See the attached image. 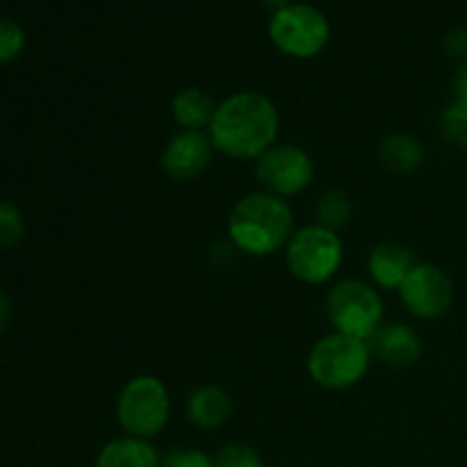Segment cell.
<instances>
[{
  "instance_id": "cell-18",
  "label": "cell",
  "mask_w": 467,
  "mask_h": 467,
  "mask_svg": "<svg viewBox=\"0 0 467 467\" xmlns=\"http://www.w3.org/2000/svg\"><path fill=\"white\" fill-rule=\"evenodd\" d=\"M441 132L451 146L467 150V103L451 100L441 114Z\"/></svg>"
},
{
  "instance_id": "cell-12",
  "label": "cell",
  "mask_w": 467,
  "mask_h": 467,
  "mask_svg": "<svg viewBox=\"0 0 467 467\" xmlns=\"http://www.w3.org/2000/svg\"><path fill=\"white\" fill-rule=\"evenodd\" d=\"M418 265L413 249L401 242H379L369 249L365 269H368L369 283L381 292H397L410 269Z\"/></svg>"
},
{
  "instance_id": "cell-13",
  "label": "cell",
  "mask_w": 467,
  "mask_h": 467,
  "mask_svg": "<svg viewBox=\"0 0 467 467\" xmlns=\"http://www.w3.org/2000/svg\"><path fill=\"white\" fill-rule=\"evenodd\" d=\"M233 413H235V401L231 392L217 383H201L185 400L187 422L201 431H219L231 422Z\"/></svg>"
},
{
  "instance_id": "cell-15",
  "label": "cell",
  "mask_w": 467,
  "mask_h": 467,
  "mask_svg": "<svg viewBox=\"0 0 467 467\" xmlns=\"http://www.w3.org/2000/svg\"><path fill=\"white\" fill-rule=\"evenodd\" d=\"M169 112H171V119L178 126V130L208 132L214 112H217V100L203 87H185V89L173 94Z\"/></svg>"
},
{
  "instance_id": "cell-8",
  "label": "cell",
  "mask_w": 467,
  "mask_h": 467,
  "mask_svg": "<svg viewBox=\"0 0 467 467\" xmlns=\"http://www.w3.org/2000/svg\"><path fill=\"white\" fill-rule=\"evenodd\" d=\"M254 164L260 190L285 201L304 194L315 181L313 155L292 141H276Z\"/></svg>"
},
{
  "instance_id": "cell-24",
  "label": "cell",
  "mask_w": 467,
  "mask_h": 467,
  "mask_svg": "<svg viewBox=\"0 0 467 467\" xmlns=\"http://www.w3.org/2000/svg\"><path fill=\"white\" fill-rule=\"evenodd\" d=\"M451 91H454V100L467 103V62L459 67V71L454 73V82H451Z\"/></svg>"
},
{
  "instance_id": "cell-6",
  "label": "cell",
  "mask_w": 467,
  "mask_h": 467,
  "mask_svg": "<svg viewBox=\"0 0 467 467\" xmlns=\"http://www.w3.org/2000/svg\"><path fill=\"white\" fill-rule=\"evenodd\" d=\"M324 313L333 331L369 342L386 319V304L369 281L340 278L328 287Z\"/></svg>"
},
{
  "instance_id": "cell-4",
  "label": "cell",
  "mask_w": 467,
  "mask_h": 467,
  "mask_svg": "<svg viewBox=\"0 0 467 467\" xmlns=\"http://www.w3.org/2000/svg\"><path fill=\"white\" fill-rule=\"evenodd\" d=\"M283 260L295 281L313 287L328 285L345 265V242L340 233L322 223H306L292 233Z\"/></svg>"
},
{
  "instance_id": "cell-26",
  "label": "cell",
  "mask_w": 467,
  "mask_h": 467,
  "mask_svg": "<svg viewBox=\"0 0 467 467\" xmlns=\"http://www.w3.org/2000/svg\"><path fill=\"white\" fill-rule=\"evenodd\" d=\"M265 5H267L269 9H274V12H278V9L287 7V5H292V0H265Z\"/></svg>"
},
{
  "instance_id": "cell-21",
  "label": "cell",
  "mask_w": 467,
  "mask_h": 467,
  "mask_svg": "<svg viewBox=\"0 0 467 467\" xmlns=\"http://www.w3.org/2000/svg\"><path fill=\"white\" fill-rule=\"evenodd\" d=\"M26 30L12 18H0V64H9L26 50Z\"/></svg>"
},
{
  "instance_id": "cell-14",
  "label": "cell",
  "mask_w": 467,
  "mask_h": 467,
  "mask_svg": "<svg viewBox=\"0 0 467 467\" xmlns=\"http://www.w3.org/2000/svg\"><path fill=\"white\" fill-rule=\"evenodd\" d=\"M94 467H162V454L153 441L123 433L100 447Z\"/></svg>"
},
{
  "instance_id": "cell-25",
  "label": "cell",
  "mask_w": 467,
  "mask_h": 467,
  "mask_svg": "<svg viewBox=\"0 0 467 467\" xmlns=\"http://www.w3.org/2000/svg\"><path fill=\"white\" fill-rule=\"evenodd\" d=\"M12 299L0 290V333L7 331L9 322H12Z\"/></svg>"
},
{
  "instance_id": "cell-22",
  "label": "cell",
  "mask_w": 467,
  "mask_h": 467,
  "mask_svg": "<svg viewBox=\"0 0 467 467\" xmlns=\"http://www.w3.org/2000/svg\"><path fill=\"white\" fill-rule=\"evenodd\" d=\"M162 467H214V459L196 447H173L162 454Z\"/></svg>"
},
{
  "instance_id": "cell-19",
  "label": "cell",
  "mask_w": 467,
  "mask_h": 467,
  "mask_svg": "<svg viewBox=\"0 0 467 467\" xmlns=\"http://www.w3.org/2000/svg\"><path fill=\"white\" fill-rule=\"evenodd\" d=\"M26 235V219L18 205L0 199V251H9Z\"/></svg>"
},
{
  "instance_id": "cell-2",
  "label": "cell",
  "mask_w": 467,
  "mask_h": 467,
  "mask_svg": "<svg viewBox=\"0 0 467 467\" xmlns=\"http://www.w3.org/2000/svg\"><path fill=\"white\" fill-rule=\"evenodd\" d=\"M296 231L290 201L265 190L240 196L226 219V235L233 249L251 258L283 254Z\"/></svg>"
},
{
  "instance_id": "cell-5",
  "label": "cell",
  "mask_w": 467,
  "mask_h": 467,
  "mask_svg": "<svg viewBox=\"0 0 467 467\" xmlns=\"http://www.w3.org/2000/svg\"><path fill=\"white\" fill-rule=\"evenodd\" d=\"M173 401L167 383L155 374L128 379L117 395L114 415L126 436L155 441L171 420Z\"/></svg>"
},
{
  "instance_id": "cell-9",
  "label": "cell",
  "mask_w": 467,
  "mask_h": 467,
  "mask_svg": "<svg viewBox=\"0 0 467 467\" xmlns=\"http://www.w3.org/2000/svg\"><path fill=\"white\" fill-rule=\"evenodd\" d=\"M397 295L406 313L420 322H436L447 317L456 301L454 281L450 274L438 265L420 263V260L401 283Z\"/></svg>"
},
{
  "instance_id": "cell-23",
  "label": "cell",
  "mask_w": 467,
  "mask_h": 467,
  "mask_svg": "<svg viewBox=\"0 0 467 467\" xmlns=\"http://www.w3.org/2000/svg\"><path fill=\"white\" fill-rule=\"evenodd\" d=\"M445 50L450 57L461 59V64L467 62V27H456L447 35Z\"/></svg>"
},
{
  "instance_id": "cell-1",
  "label": "cell",
  "mask_w": 467,
  "mask_h": 467,
  "mask_svg": "<svg viewBox=\"0 0 467 467\" xmlns=\"http://www.w3.org/2000/svg\"><path fill=\"white\" fill-rule=\"evenodd\" d=\"M214 150L237 162H255L281 135V112L267 94L242 89L217 103L208 128Z\"/></svg>"
},
{
  "instance_id": "cell-17",
  "label": "cell",
  "mask_w": 467,
  "mask_h": 467,
  "mask_svg": "<svg viewBox=\"0 0 467 467\" xmlns=\"http://www.w3.org/2000/svg\"><path fill=\"white\" fill-rule=\"evenodd\" d=\"M315 217H317V223L340 233L354 219V201L345 190H337V187L322 192L315 203Z\"/></svg>"
},
{
  "instance_id": "cell-7",
  "label": "cell",
  "mask_w": 467,
  "mask_h": 467,
  "mask_svg": "<svg viewBox=\"0 0 467 467\" xmlns=\"http://www.w3.org/2000/svg\"><path fill=\"white\" fill-rule=\"evenodd\" d=\"M269 39L287 57L313 59L331 41V26L319 9L292 3L272 14Z\"/></svg>"
},
{
  "instance_id": "cell-10",
  "label": "cell",
  "mask_w": 467,
  "mask_h": 467,
  "mask_svg": "<svg viewBox=\"0 0 467 467\" xmlns=\"http://www.w3.org/2000/svg\"><path fill=\"white\" fill-rule=\"evenodd\" d=\"M214 150L205 130H178L160 153V169L173 182H190L203 176L213 164Z\"/></svg>"
},
{
  "instance_id": "cell-20",
  "label": "cell",
  "mask_w": 467,
  "mask_h": 467,
  "mask_svg": "<svg viewBox=\"0 0 467 467\" xmlns=\"http://www.w3.org/2000/svg\"><path fill=\"white\" fill-rule=\"evenodd\" d=\"M214 467H267L263 456L246 442H226L213 454Z\"/></svg>"
},
{
  "instance_id": "cell-11",
  "label": "cell",
  "mask_w": 467,
  "mask_h": 467,
  "mask_svg": "<svg viewBox=\"0 0 467 467\" xmlns=\"http://www.w3.org/2000/svg\"><path fill=\"white\" fill-rule=\"evenodd\" d=\"M374 358L386 368L409 369L420 363L424 354V342L418 328L406 322H383L381 328L369 340Z\"/></svg>"
},
{
  "instance_id": "cell-3",
  "label": "cell",
  "mask_w": 467,
  "mask_h": 467,
  "mask_svg": "<svg viewBox=\"0 0 467 467\" xmlns=\"http://www.w3.org/2000/svg\"><path fill=\"white\" fill-rule=\"evenodd\" d=\"M374 363L372 347L368 340L331 331L317 337L310 347L306 369L310 381L328 392L351 390L365 381Z\"/></svg>"
},
{
  "instance_id": "cell-16",
  "label": "cell",
  "mask_w": 467,
  "mask_h": 467,
  "mask_svg": "<svg viewBox=\"0 0 467 467\" xmlns=\"http://www.w3.org/2000/svg\"><path fill=\"white\" fill-rule=\"evenodd\" d=\"M379 160L388 171L409 176L422 167L427 160V150H424L422 140L410 132H392L379 146Z\"/></svg>"
}]
</instances>
